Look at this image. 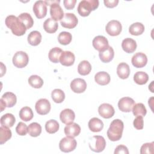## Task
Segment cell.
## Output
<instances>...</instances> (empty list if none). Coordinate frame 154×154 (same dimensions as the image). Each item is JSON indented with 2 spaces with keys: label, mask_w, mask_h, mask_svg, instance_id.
Returning <instances> with one entry per match:
<instances>
[{
  "label": "cell",
  "mask_w": 154,
  "mask_h": 154,
  "mask_svg": "<svg viewBox=\"0 0 154 154\" xmlns=\"http://www.w3.org/2000/svg\"><path fill=\"white\" fill-rule=\"evenodd\" d=\"M75 118V114L71 109L66 108L63 110L60 114V119L62 123L68 125L73 123Z\"/></svg>",
  "instance_id": "18"
},
{
  "label": "cell",
  "mask_w": 154,
  "mask_h": 154,
  "mask_svg": "<svg viewBox=\"0 0 154 154\" xmlns=\"http://www.w3.org/2000/svg\"><path fill=\"white\" fill-rule=\"evenodd\" d=\"M91 141L89 142V147L90 149L94 152H102L106 146V141L102 136L94 135L92 137Z\"/></svg>",
  "instance_id": "4"
},
{
  "label": "cell",
  "mask_w": 154,
  "mask_h": 154,
  "mask_svg": "<svg viewBox=\"0 0 154 154\" xmlns=\"http://www.w3.org/2000/svg\"><path fill=\"white\" fill-rule=\"evenodd\" d=\"M75 57L73 53L70 51H63L60 58V62L63 66H70L73 64Z\"/></svg>",
  "instance_id": "17"
},
{
  "label": "cell",
  "mask_w": 154,
  "mask_h": 154,
  "mask_svg": "<svg viewBox=\"0 0 154 154\" xmlns=\"http://www.w3.org/2000/svg\"><path fill=\"white\" fill-rule=\"evenodd\" d=\"M70 88L74 93H81L87 88V83L84 79L75 78L70 83Z\"/></svg>",
  "instance_id": "14"
},
{
  "label": "cell",
  "mask_w": 154,
  "mask_h": 154,
  "mask_svg": "<svg viewBox=\"0 0 154 154\" xmlns=\"http://www.w3.org/2000/svg\"><path fill=\"white\" fill-rule=\"evenodd\" d=\"M119 0H104L103 2L105 5L108 8H114L116 7L119 3Z\"/></svg>",
  "instance_id": "47"
},
{
  "label": "cell",
  "mask_w": 154,
  "mask_h": 154,
  "mask_svg": "<svg viewBox=\"0 0 154 154\" xmlns=\"http://www.w3.org/2000/svg\"><path fill=\"white\" fill-rule=\"evenodd\" d=\"M51 97L54 102L57 103L63 102L65 99V94L61 89H54L51 93Z\"/></svg>",
  "instance_id": "39"
},
{
  "label": "cell",
  "mask_w": 154,
  "mask_h": 154,
  "mask_svg": "<svg viewBox=\"0 0 154 154\" xmlns=\"http://www.w3.org/2000/svg\"><path fill=\"white\" fill-rule=\"evenodd\" d=\"M94 80L99 85H106L109 83L111 78L107 72H99L95 75Z\"/></svg>",
  "instance_id": "23"
},
{
  "label": "cell",
  "mask_w": 154,
  "mask_h": 154,
  "mask_svg": "<svg viewBox=\"0 0 154 154\" xmlns=\"http://www.w3.org/2000/svg\"><path fill=\"white\" fill-rule=\"evenodd\" d=\"M16 131L19 135H25L28 132V127L25 123L20 122L17 124L16 128Z\"/></svg>",
  "instance_id": "43"
},
{
  "label": "cell",
  "mask_w": 154,
  "mask_h": 154,
  "mask_svg": "<svg viewBox=\"0 0 154 154\" xmlns=\"http://www.w3.org/2000/svg\"><path fill=\"white\" fill-rule=\"evenodd\" d=\"M78 22V18L73 13H67L64 14L63 19L60 20L61 26L67 29H72L75 28Z\"/></svg>",
  "instance_id": "7"
},
{
  "label": "cell",
  "mask_w": 154,
  "mask_h": 154,
  "mask_svg": "<svg viewBox=\"0 0 154 154\" xmlns=\"http://www.w3.org/2000/svg\"><path fill=\"white\" fill-rule=\"evenodd\" d=\"M134 126L135 129L138 130H141L144 126V120L142 116H137L133 122Z\"/></svg>",
  "instance_id": "44"
},
{
  "label": "cell",
  "mask_w": 154,
  "mask_h": 154,
  "mask_svg": "<svg viewBox=\"0 0 154 154\" xmlns=\"http://www.w3.org/2000/svg\"><path fill=\"white\" fill-rule=\"evenodd\" d=\"M6 26L10 28L12 33L17 36H21L25 34L26 28L25 25L14 15L8 16L5 20Z\"/></svg>",
  "instance_id": "1"
},
{
  "label": "cell",
  "mask_w": 154,
  "mask_h": 154,
  "mask_svg": "<svg viewBox=\"0 0 154 154\" xmlns=\"http://www.w3.org/2000/svg\"><path fill=\"white\" fill-rule=\"evenodd\" d=\"M120 153L128 154L129 151L127 147L124 145L117 146L114 150V154H120Z\"/></svg>",
  "instance_id": "45"
},
{
  "label": "cell",
  "mask_w": 154,
  "mask_h": 154,
  "mask_svg": "<svg viewBox=\"0 0 154 154\" xmlns=\"http://www.w3.org/2000/svg\"><path fill=\"white\" fill-rule=\"evenodd\" d=\"M29 57L23 51L16 52L13 57V64L17 68L25 67L28 63Z\"/></svg>",
  "instance_id": "6"
},
{
  "label": "cell",
  "mask_w": 154,
  "mask_h": 154,
  "mask_svg": "<svg viewBox=\"0 0 154 154\" xmlns=\"http://www.w3.org/2000/svg\"><path fill=\"white\" fill-rule=\"evenodd\" d=\"M58 122L54 119H51L46 122L45 124V129L49 134H54L57 132L59 129Z\"/></svg>",
  "instance_id": "37"
},
{
  "label": "cell",
  "mask_w": 154,
  "mask_h": 154,
  "mask_svg": "<svg viewBox=\"0 0 154 154\" xmlns=\"http://www.w3.org/2000/svg\"><path fill=\"white\" fill-rule=\"evenodd\" d=\"M16 119L14 116L11 113H7L4 114L0 119V122L1 126H6L8 128H11L13 126L15 123Z\"/></svg>",
  "instance_id": "28"
},
{
  "label": "cell",
  "mask_w": 154,
  "mask_h": 154,
  "mask_svg": "<svg viewBox=\"0 0 154 154\" xmlns=\"http://www.w3.org/2000/svg\"><path fill=\"white\" fill-rule=\"evenodd\" d=\"M51 103L46 99H40L37 101L35 105L36 112L40 115H46L51 110Z\"/></svg>",
  "instance_id": "9"
},
{
  "label": "cell",
  "mask_w": 154,
  "mask_h": 154,
  "mask_svg": "<svg viewBox=\"0 0 154 154\" xmlns=\"http://www.w3.org/2000/svg\"><path fill=\"white\" fill-rule=\"evenodd\" d=\"M122 48L125 52L131 54L136 50L137 43L131 38H126L122 41Z\"/></svg>",
  "instance_id": "20"
},
{
  "label": "cell",
  "mask_w": 154,
  "mask_h": 154,
  "mask_svg": "<svg viewBox=\"0 0 154 154\" xmlns=\"http://www.w3.org/2000/svg\"><path fill=\"white\" fill-rule=\"evenodd\" d=\"M148 80L149 76L144 72H137L134 75V81L138 85L145 84Z\"/></svg>",
  "instance_id": "36"
},
{
  "label": "cell",
  "mask_w": 154,
  "mask_h": 154,
  "mask_svg": "<svg viewBox=\"0 0 154 154\" xmlns=\"http://www.w3.org/2000/svg\"><path fill=\"white\" fill-rule=\"evenodd\" d=\"M58 27V23L52 18L47 19L43 23V28L48 33H54Z\"/></svg>",
  "instance_id": "26"
},
{
  "label": "cell",
  "mask_w": 154,
  "mask_h": 154,
  "mask_svg": "<svg viewBox=\"0 0 154 154\" xmlns=\"http://www.w3.org/2000/svg\"><path fill=\"white\" fill-rule=\"evenodd\" d=\"M135 101L129 97H124L121 98L118 102V106L119 109L125 112H129L131 111Z\"/></svg>",
  "instance_id": "12"
},
{
  "label": "cell",
  "mask_w": 154,
  "mask_h": 154,
  "mask_svg": "<svg viewBox=\"0 0 154 154\" xmlns=\"http://www.w3.org/2000/svg\"><path fill=\"white\" fill-rule=\"evenodd\" d=\"M105 30L108 34L111 36H117L120 34L122 26L120 22L116 20L109 21L106 25Z\"/></svg>",
  "instance_id": "8"
},
{
  "label": "cell",
  "mask_w": 154,
  "mask_h": 154,
  "mask_svg": "<svg viewBox=\"0 0 154 154\" xmlns=\"http://www.w3.org/2000/svg\"><path fill=\"white\" fill-rule=\"evenodd\" d=\"M144 31V26L142 23L135 22L132 23L129 28V32L133 35H139Z\"/></svg>",
  "instance_id": "32"
},
{
  "label": "cell",
  "mask_w": 154,
  "mask_h": 154,
  "mask_svg": "<svg viewBox=\"0 0 154 154\" xmlns=\"http://www.w3.org/2000/svg\"><path fill=\"white\" fill-rule=\"evenodd\" d=\"M153 149H154L153 142L144 143L141 147L140 153L141 154H144V153L152 154L153 153Z\"/></svg>",
  "instance_id": "42"
},
{
  "label": "cell",
  "mask_w": 154,
  "mask_h": 154,
  "mask_svg": "<svg viewBox=\"0 0 154 154\" xmlns=\"http://www.w3.org/2000/svg\"><path fill=\"white\" fill-rule=\"evenodd\" d=\"M33 12L38 19L45 17L47 14V5L43 1H37L33 5Z\"/></svg>",
  "instance_id": "11"
},
{
  "label": "cell",
  "mask_w": 154,
  "mask_h": 154,
  "mask_svg": "<svg viewBox=\"0 0 154 154\" xmlns=\"http://www.w3.org/2000/svg\"><path fill=\"white\" fill-rule=\"evenodd\" d=\"M59 3L60 2H57L51 5L50 14L52 19L55 21L61 20L64 15L63 10Z\"/></svg>",
  "instance_id": "16"
},
{
  "label": "cell",
  "mask_w": 154,
  "mask_h": 154,
  "mask_svg": "<svg viewBox=\"0 0 154 154\" xmlns=\"http://www.w3.org/2000/svg\"><path fill=\"white\" fill-rule=\"evenodd\" d=\"M91 70V66L87 60H83L79 63L78 66V72L82 76L88 75Z\"/></svg>",
  "instance_id": "30"
},
{
  "label": "cell",
  "mask_w": 154,
  "mask_h": 154,
  "mask_svg": "<svg viewBox=\"0 0 154 154\" xmlns=\"http://www.w3.org/2000/svg\"><path fill=\"white\" fill-rule=\"evenodd\" d=\"M76 2V0H64V1H63V4L64 5V7L67 10L73 9L75 6Z\"/></svg>",
  "instance_id": "46"
},
{
  "label": "cell",
  "mask_w": 154,
  "mask_h": 154,
  "mask_svg": "<svg viewBox=\"0 0 154 154\" xmlns=\"http://www.w3.org/2000/svg\"><path fill=\"white\" fill-rule=\"evenodd\" d=\"M11 130L6 126H1L0 128V144H3L11 137Z\"/></svg>",
  "instance_id": "35"
},
{
  "label": "cell",
  "mask_w": 154,
  "mask_h": 154,
  "mask_svg": "<svg viewBox=\"0 0 154 154\" xmlns=\"http://www.w3.org/2000/svg\"><path fill=\"white\" fill-rule=\"evenodd\" d=\"M99 6L98 0H83L78 6V12L82 17L88 16L91 11L96 10Z\"/></svg>",
  "instance_id": "3"
},
{
  "label": "cell",
  "mask_w": 154,
  "mask_h": 154,
  "mask_svg": "<svg viewBox=\"0 0 154 154\" xmlns=\"http://www.w3.org/2000/svg\"><path fill=\"white\" fill-rule=\"evenodd\" d=\"M63 52V51L58 47H55L51 49L48 54L49 60L52 63H58L60 61V58Z\"/></svg>",
  "instance_id": "29"
},
{
  "label": "cell",
  "mask_w": 154,
  "mask_h": 154,
  "mask_svg": "<svg viewBox=\"0 0 154 154\" xmlns=\"http://www.w3.org/2000/svg\"><path fill=\"white\" fill-rule=\"evenodd\" d=\"M132 112L136 117L137 116H145L147 113L146 108L144 105L142 103H138L134 104L132 107Z\"/></svg>",
  "instance_id": "40"
},
{
  "label": "cell",
  "mask_w": 154,
  "mask_h": 154,
  "mask_svg": "<svg viewBox=\"0 0 154 154\" xmlns=\"http://www.w3.org/2000/svg\"><path fill=\"white\" fill-rule=\"evenodd\" d=\"M42 132V126L37 122H33L29 125L28 127V133L33 137H38Z\"/></svg>",
  "instance_id": "33"
},
{
  "label": "cell",
  "mask_w": 154,
  "mask_h": 154,
  "mask_svg": "<svg viewBox=\"0 0 154 154\" xmlns=\"http://www.w3.org/2000/svg\"><path fill=\"white\" fill-rule=\"evenodd\" d=\"M25 25L26 29L31 28L34 24V20L31 16L28 13H23L17 17Z\"/></svg>",
  "instance_id": "34"
},
{
  "label": "cell",
  "mask_w": 154,
  "mask_h": 154,
  "mask_svg": "<svg viewBox=\"0 0 154 154\" xmlns=\"http://www.w3.org/2000/svg\"><path fill=\"white\" fill-rule=\"evenodd\" d=\"M94 48L99 52L104 51L109 47V43L107 38L103 35H97L95 37L92 42Z\"/></svg>",
  "instance_id": "10"
},
{
  "label": "cell",
  "mask_w": 154,
  "mask_h": 154,
  "mask_svg": "<svg viewBox=\"0 0 154 154\" xmlns=\"http://www.w3.org/2000/svg\"><path fill=\"white\" fill-rule=\"evenodd\" d=\"M81 132V127L76 123L67 125L64 128V134L67 137H75Z\"/></svg>",
  "instance_id": "19"
},
{
  "label": "cell",
  "mask_w": 154,
  "mask_h": 154,
  "mask_svg": "<svg viewBox=\"0 0 154 154\" xmlns=\"http://www.w3.org/2000/svg\"><path fill=\"white\" fill-rule=\"evenodd\" d=\"M98 112L99 115L104 119H109L112 117L115 112L113 106L106 103L101 104L98 108Z\"/></svg>",
  "instance_id": "15"
},
{
  "label": "cell",
  "mask_w": 154,
  "mask_h": 154,
  "mask_svg": "<svg viewBox=\"0 0 154 154\" xmlns=\"http://www.w3.org/2000/svg\"><path fill=\"white\" fill-rule=\"evenodd\" d=\"M100 60L103 63H109L114 58V51L112 47L109 46L106 50L102 52H100L99 54Z\"/></svg>",
  "instance_id": "24"
},
{
  "label": "cell",
  "mask_w": 154,
  "mask_h": 154,
  "mask_svg": "<svg viewBox=\"0 0 154 154\" xmlns=\"http://www.w3.org/2000/svg\"><path fill=\"white\" fill-rule=\"evenodd\" d=\"M1 100L5 103L7 107L11 108L14 106L16 103L17 98L16 95L11 92H6L5 93L1 98Z\"/></svg>",
  "instance_id": "25"
},
{
  "label": "cell",
  "mask_w": 154,
  "mask_h": 154,
  "mask_svg": "<svg viewBox=\"0 0 154 154\" xmlns=\"http://www.w3.org/2000/svg\"><path fill=\"white\" fill-rule=\"evenodd\" d=\"M124 124L120 119H115L111 123L107 131V136L112 141L119 140L122 137Z\"/></svg>",
  "instance_id": "2"
},
{
  "label": "cell",
  "mask_w": 154,
  "mask_h": 154,
  "mask_svg": "<svg viewBox=\"0 0 154 154\" xmlns=\"http://www.w3.org/2000/svg\"><path fill=\"white\" fill-rule=\"evenodd\" d=\"M33 112L30 107L24 106L19 111V117L23 121H30L33 118Z\"/></svg>",
  "instance_id": "31"
},
{
  "label": "cell",
  "mask_w": 154,
  "mask_h": 154,
  "mask_svg": "<svg viewBox=\"0 0 154 154\" xmlns=\"http://www.w3.org/2000/svg\"><path fill=\"white\" fill-rule=\"evenodd\" d=\"M90 130L94 132H98L102 130L103 128V123L101 120L97 117L91 119L88 123Z\"/></svg>",
  "instance_id": "22"
},
{
  "label": "cell",
  "mask_w": 154,
  "mask_h": 154,
  "mask_svg": "<svg viewBox=\"0 0 154 154\" xmlns=\"http://www.w3.org/2000/svg\"><path fill=\"white\" fill-rule=\"evenodd\" d=\"M1 76H2L4 75V74L5 73L6 67H5V66H4L2 64V63H1Z\"/></svg>",
  "instance_id": "48"
},
{
  "label": "cell",
  "mask_w": 154,
  "mask_h": 154,
  "mask_svg": "<svg viewBox=\"0 0 154 154\" xmlns=\"http://www.w3.org/2000/svg\"><path fill=\"white\" fill-rule=\"evenodd\" d=\"M42 41V34L38 31H33L28 35V42L32 46L38 45Z\"/></svg>",
  "instance_id": "27"
},
{
  "label": "cell",
  "mask_w": 154,
  "mask_h": 154,
  "mask_svg": "<svg viewBox=\"0 0 154 154\" xmlns=\"http://www.w3.org/2000/svg\"><path fill=\"white\" fill-rule=\"evenodd\" d=\"M0 102H1V111H3V110L7 107L5 103L3 102L2 100L0 99Z\"/></svg>",
  "instance_id": "49"
},
{
  "label": "cell",
  "mask_w": 154,
  "mask_h": 154,
  "mask_svg": "<svg viewBox=\"0 0 154 154\" xmlns=\"http://www.w3.org/2000/svg\"><path fill=\"white\" fill-rule=\"evenodd\" d=\"M117 73L121 79H125L130 75V67L126 63H120L117 67Z\"/></svg>",
  "instance_id": "21"
},
{
  "label": "cell",
  "mask_w": 154,
  "mask_h": 154,
  "mask_svg": "<svg viewBox=\"0 0 154 154\" xmlns=\"http://www.w3.org/2000/svg\"><path fill=\"white\" fill-rule=\"evenodd\" d=\"M28 81L29 84L35 88H40L43 85V81L42 78L36 75H31L29 77Z\"/></svg>",
  "instance_id": "38"
},
{
  "label": "cell",
  "mask_w": 154,
  "mask_h": 154,
  "mask_svg": "<svg viewBox=\"0 0 154 154\" xmlns=\"http://www.w3.org/2000/svg\"><path fill=\"white\" fill-rule=\"evenodd\" d=\"M72 39V34L66 31H63L60 32L58 36V42L63 45H69Z\"/></svg>",
  "instance_id": "41"
},
{
  "label": "cell",
  "mask_w": 154,
  "mask_h": 154,
  "mask_svg": "<svg viewBox=\"0 0 154 154\" xmlns=\"http://www.w3.org/2000/svg\"><path fill=\"white\" fill-rule=\"evenodd\" d=\"M77 143L73 137H66L63 138L59 143V147L61 151L67 153L74 150L76 147Z\"/></svg>",
  "instance_id": "5"
},
{
  "label": "cell",
  "mask_w": 154,
  "mask_h": 154,
  "mask_svg": "<svg viewBox=\"0 0 154 154\" xmlns=\"http://www.w3.org/2000/svg\"><path fill=\"white\" fill-rule=\"evenodd\" d=\"M131 62L135 67L142 68L146 65L147 63V58L145 54L143 52H137L132 57Z\"/></svg>",
  "instance_id": "13"
}]
</instances>
